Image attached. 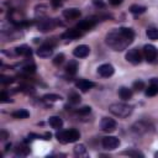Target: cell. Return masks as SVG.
Here are the masks:
<instances>
[{"mask_svg":"<svg viewBox=\"0 0 158 158\" xmlns=\"http://www.w3.org/2000/svg\"><path fill=\"white\" fill-rule=\"evenodd\" d=\"M0 101H1V102H10L11 100H10V98L6 95L5 91H1V94H0Z\"/></svg>","mask_w":158,"mask_h":158,"instance_id":"cell-34","label":"cell"},{"mask_svg":"<svg viewBox=\"0 0 158 158\" xmlns=\"http://www.w3.org/2000/svg\"><path fill=\"white\" fill-rule=\"evenodd\" d=\"M56 138H57L58 142H60L63 144L73 143V142H77L80 138V133L75 128H70V130H65V131H58L56 133Z\"/></svg>","mask_w":158,"mask_h":158,"instance_id":"cell-3","label":"cell"},{"mask_svg":"<svg viewBox=\"0 0 158 158\" xmlns=\"http://www.w3.org/2000/svg\"><path fill=\"white\" fill-rule=\"evenodd\" d=\"M126 60L130 62L131 64H139L142 62V53L138 51V48H132L128 49V52L126 53Z\"/></svg>","mask_w":158,"mask_h":158,"instance_id":"cell-5","label":"cell"},{"mask_svg":"<svg viewBox=\"0 0 158 158\" xmlns=\"http://www.w3.org/2000/svg\"><path fill=\"white\" fill-rule=\"evenodd\" d=\"M93 4L98 7H104V2L101 0H93Z\"/></svg>","mask_w":158,"mask_h":158,"instance_id":"cell-36","label":"cell"},{"mask_svg":"<svg viewBox=\"0 0 158 158\" xmlns=\"http://www.w3.org/2000/svg\"><path fill=\"white\" fill-rule=\"evenodd\" d=\"M90 111H91V107H90V106H84V107L77 110L78 114H89Z\"/></svg>","mask_w":158,"mask_h":158,"instance_id":"cell-35","label":"cell"},{"mask_svg":"<svg viewBox=\"0 0 158 158\" xmlns=\"http://www.w3.org/2000/svg\"><path fill=\"white\" fill-rule=\"evenodd\" d=\"M114 72H115L114 67H112L111 64H109V63L101 64V65L98 68V73H99V75H101V77H104V78H109V77H111V75L114 74Z\"/></svg>","mask_w":158,"mask_h":158,"instance_id":"cell-11","label":"cell"},{"mask_svg":"<svg viewBox=\"0 0 158 158\" xmlns=\"http://www.w3.org/2000/svg\"><path fill=\"white\" fill-rule=\"evenodd\" d=\"M48 123L51 125L52 128L60 130L62 126H63V120H62L59 116H51V117L48 118Z\"/></svg>","mask_w":158,"mask_h":158,"instance_id":"cell-17","label":"cell"},{"mask_svg":"<svg viewBox=\"0 0 158 158\" xmlns=\"http://www.w3.org/2000/svg\"><path fill=\"white\" fill-rule=\"evenodd\" d=\"M109 111L115 116L125 118V117H128L132 114L133 106H131L128 104H123V102H115V104H111L109 106Z\"/></svg>","mask_w":158,"mask_h":158,"instance_id":"cell-2","label":"cell"},{"mask_svg":"<svg viewBox=\"0 0 158 158\" xmlns=\"http://www.w3.org/2000/svg\"><path fill=\"white\" fill-rule=\"evenodd\" d=\"M63 62H64V54H63V53L57 54V56L54 57V59H53V64H56V65H59V64H62Z\"/></svg>","mask_w":158,"mask_h":158,"instance_id":"cell-30","label":"cell"},{"mask_svg":"<svg viewBox=\"0 0 158 158\" xmlns=\"http://www.w3.org/2000/svg\"><path fill=\"white\" fill-rule=\"evenodd\" d=\"M22 69H23V72H26V73H35V72H36V64H35V63H28V64H26Z\"/></svg>","mask_w":158,"mask_h":158,"instance_id":"cell-29","label":"cell"},{"mask_svg":"<svg viewBox=\"0 0 158 158\" xmlns=\"http://www.w3.org/2000/svg\"><path fill=\"white\" fill-rule=\"evenodd\" d=\"M56 25H57V22H56L54 20H52V19H47V20H43V21L40 22V25H38V30H40L41 32H47V31H51L52 28H54Z\"/></svg>","mask_w":158,"mask_h":158,"instance_id":"cell-12","label":"cell"},{"mask_svg":"<svg viewBox=\"0 0 158 158\" xmlns=\"http://www.w3.org/2000/svg\"><path fill=\"white\" fill-rule=\"evenodd\" d=\"M143 56L148 63H157L158 60V51L153 44H146L143 47Z\"/></svg>","mask_w":158,"mask_h":158,"instance_id":"cell-4","label":"cell"},{"mask_svg":"<svg viewBox=\"0 0 158 158\" xmlns=\"http://www.w3.org/2000/svg\"><path fill=\"white\" fill-rule=\"evenodd\" d=\"M51 2H52V5H53L54 7L62 6V1H60V0H51Z\"/></svg>","mask_w":158,"mask_h":158,"instance_id":"cell-37","label":"cell"},{"mask_svg":"<svg viewBox=\"0 0 158 158\" xmlns=\"http://www.w3.org/2000/svg\"><path fill=\"white\" fill-rule=\"evenodd\" d=\"M133 89L137 90V91L143 90V89H144V83H143L142 80H136V81L133 83Z\"/></svg>","mask_w":158,"mask_h":158,"instance_id":"cell-32","label":"cell"},{"mask_svg":"<svg viewBox=\"0 0 158 158\" xmlns=\"http://www.w3.org/2000/svg\"><path fill=\"white\" fill-rule=\"evenodd\" d=\"M75 86H77L78 89H80L81 91L85 93V91L90 90L91 88H94V86H95V83H93V81H90V80H86V79H79V80H77Z\"/></svg>","mask_w":158,"mask_h":158,"instance_id":"cell-15","label":"cell"},{"mask_svg":"<svg viewBox=\"0 0 158 158\" xmlns=\"http://www.w3.org/2000/svg\"><path fill=\"white\" fill-rule=\"evenodd\" d=\"M36 53H37V56L41 57V58H48V57H51L52 53H53V43L47 42V43L42 44V46L36 51Z\"/></svg>","mask_w":158,"mask_h":158,"instance_id":"cell-7","label":"cell"},{"mask_svg":"<svg viewBox=\"0 0 158 158\" xmlns=\"http://www.w3.org/2000/svg\"><path fill=\"white\" fill-rule=\"evenodd\" d=\"M0 81H1L2 84L12 83V81H14V78H11V77H5V75H1V77H0Z\"/></svg>","mask_w":158,"mask_h":158,"instance_id":"cell-33","label":"cell"},{"mask_svg":"<svg viewBox=\"0 0 158 158\" xmlns=\"http://www.w3.org/2000/svg\"><path fill=\"white\" fill-rule=\"evenodd\" d=\"M106 44L109 47H111L114 51H123L130 44V42L117 30V31L109 32L106 35Z\"/></svg>","mask_w":158,"mask_h":158,"instance_id":"cell-1","label":"cell"},{"mask_svg":"<svg viewBox=\"0 0 158 158\" xmlns=\"http://www.w3.org/2000/svg\"><path fill=\"white\" fill-rule=\"evenodd\" d=\"M43 100H47V101H58V100H62V96L60 95H57V94H46L43 96Z\"/></svg>","mask_w":158,"mask_h":158,"instance_id":"cell-28","label":"cell"},{"mask_svg":"<svg viewBox=\"0 0 158 158\" xmlns=\"http://www.w3.org/2000/svg\"><path fill=\"white\" fill-rule=\"evenodd\" d=\"M94 26H95V20H93V19H85V20H81V21L78 22L77 28L80 30V31H89Z\"/></svg>","mask_w":158,"mask_h":158,"instance_id":"cell-14","label":"cell"},{"mask_svg":"<svg viewBox=\"0 0 158 158\" xmlns=\"http://www.w3.org/2000/svg\"><path fill=\"white\" fill-rule=\"evenodd\" d=\"M154 157H158V152H156V153H154Z\"/></svg>","mask_w":158,"mask_h":158,"instance_id":"cell-39","label":"cell"},{"mask_svg":"<svg viewBox=\"0 0 158 158\" xmlns=\"http://www.w3.org/2000/svg\"><path fill=\"white\" fill-rule=\"evenodd\" d=\"M146 6H142V5H137V4H135V5H131L130 6V11L132 12V14H135V15H141V14H143V12H146Z\"/></svg>","mask_w":158,"mask_h":158,"instance_id":"cell-23","label":"cell"},{"mask_svg":"<svg viewBox=\"0 0 158 158\" xmlns=\"http://www.w3.org/2000/svg\"><path fill=\"white\" fill-rule=\"evenodd\" d=\"M123 154H127V156H131V157H143V153H142V152L135 151V149L126 151V152H123Z\"/></svg>","mask_w":158,"mask_h":158,"instance_id":"cell-31","label":"cell"},{"mask_svg":"<svg viewBox=\"0 0 158 158\" xmlns=\"http://www.w3.org/2000/svg\"><path fill=\"white\" fill-rule=\"evenodd\" d=\"M28 116H30V112H28L27 110H25V109H20V110H17V111H14V112H12V117L19 118V120L27 118Z\"/></svg>","mask_w":158,"mask_h":158,"instance_id":"cell-21","label":"cell"},{"mask_svg":"<svg viewBox=\"0 0 158 158\" xmlns=\"http://www.w3.org/2000/svg\"><path fill=\"white\" fill-rule=\"evenodd\" d=\"M89 53H90V48L86 44H79L73 51V54L77 58H85L86 56H89Z\"/></svg>","mask_w":158,"mask_h":158,"instance_id":"cell-10","label":"cell"},{"mask_svg":"<svg viewBox=\"0 0 158 158\" xmlns=\"http://www.w3.org/2000/svg\"><path fill=\"white\" fill-rule=\"evenodd\" d=\"M158 94V78H152L149 80V85L146 89L147 96H154Z\"/></svg>","mask_w":158,"mask_h":158,"instance_id":"cell-13","label":"cell"},{"mask_svg":"<svg viewBox=\"0 0 158 158\" xmlns=\"http://www.w3.org/2000/svg\"><path fill=\"white\" fill-rule=\"evenodd\" d=\"M80 15H81L80 10L77 9V7H69V9H65V10L63 11V17H64L65 20H69V21H70V20L79 19Z\"/></svg>","mask_w":158,"mask_h":158,"instance_id":"cell-9","label":"cell"},{"mask_svg":"<svg viewBox=\"0 0 158 158\" xmlns=\"http://www.w3.org/2000/svg\"><path fill=\"white\" fill-rule=\"evenodd\" d=\"M77 69H78V64H77L75 60H70V62L67 64V67H65V72H67L69 75H74V74L77 73Z\"/></svg>","mask_w":158,"mask_h":158,"instance_id":"cell-22","label":"cell"},{"mask_svg":"<svg viewBox=\"0 0 158 158\" xmlns=\"http://www.w3.org/2000/svg\"><path fill=\"white\" fill-rule=\"evenodd\" d=\"M120 146V139L115 136H106L102 138V147L107 151H114Z\"/></svg>","mask_w":158,"mask_h":158,"instance_id":"cell-6","label":"cell"},{"mask_svg":"<svg viewBox=\"0 0 158 158\" xmlns=\"http://www.w3.org/2000/svg\"><path fill=\"white\" fill-rule=\"evenodd\" d=\"M15 52L16 54H20V56H25V57H31L32 54V49L26 46V44H22V46H19L15 48Z\"/></svg>","mask_w":158,"mask_h":158,"instance_id":"cell-19","label":"cell"},{"mask_svg":"<svg viewBox=\"0 0 158 158\" xmlns=\"http://www.w3.org/2000/svg\"><path fill=\"white\" fill-rule=\"evenodd\" d=\"M68 99H69V101H70L72 104H79V102H80V95H79L78 93H75V91H72V93L68 95Z\"/></svg>","mask_w":158,"mask_h":158,"instance_id":"cell-27","label":"cell"},{"mask_svg":"<svg viewBox=\"0 0 158 158\" xmlns=\"http://www.w3.org/2000/svg\"><path fill=\"white\" fill-rule=\"evenodd\" d=\"M86 153V148H85V146L84 144H77L75 147H74V154L75 156H84Z\"/></svg>","mask_w":158,"mask_h":158,"instance_id":"cell-26","label":"cell"},{"mask_svg":"<svg viewBox=\"0 0 158 158\" xmlns=\"http://www.w3.org/2000/svg\"><path fill=\"white\" fill-rule=\"evenodd\" d=\"M109 2H110L111 5H114V6H117V5L122 4V2H123V0H109Z\"/></svg>","mask_w":158,"mask_h":158,"instance_id":"cell-38","label":"cell"},{"mask_svg":"<svg viewBox=\"0 0 158 158\" xmlns=\"http://www.w3.org/2000/svg\"><path fill=\"white\" fill-rule=\"evenodd\" d=\"M81 36V31L77 30V28H69L67 30L63 35L62 38H67V40H74V38H79Z\"/></svg>","mask_w":158,"mask_h":158,"instance_id":"cell-16","label":"cell"},{"mask_svg":"<svg viewBox=\"0 0 158 158\" xmlns=\"http://www.w3.org/2000/svg\"><path fill=\"white\" fill-rule=\"evenodd\" d=\"M118 95H120V98H121L122 100L127 101V100H130V99L132 98L133 93H132L131 89H128V88H126V86H121V88L118 89Z\"/></svg>","mask_w":158,"mask_h":158,"instance_id":"cell-20","label":"cell"},{"mask_svg":"<svg viewBox=\"0 0 158 158\" xmlns=\"http://www.w3.org/2000/svg\"><path fill=\"white\" fill-rule=\"evenodd\" d=\"M28 152H30V148H27V147H25V146H19L17 148H16V151H15V154L19 157H25V156H27L28 154Z\"/></svg>","mask_w":158,"mask_h":158,"instance_id":"cell-25","label":"cell"},{"mask_svg":"<svg viewBox=\"0 0 158 158\" xmlns=\"http://www.w3.org/2000/svg\"><path fill=\"white\" fill-rule=\"evenodd\" d=\"M118 31L121 32V35H122L130 43L133 41V38H135V32H133L132 28H128V27H121V28H118Z\"/></svg>","mask_w":158,"mask_h":158,"instance_id":"cell-18","label":"cell"},{"mask_svg":"<svg viewBox=\"0 0 158 158\" xmlns=\"http://www.w3.org/2000/svg\"><path fill=\"white\" fill-rule=\"evenodd\" d=\"M146 35L149 40L152 41H157L158 40V28L157 27H149L147 31H146Z\"/></svg>","mask_w":158,"mask_h":158,"instance_id":"cell-24","label":"cell"},{"mask_svg":"<svg viewBox=\"0 0 158 158\" xmlns=\"http://www.w3.org/2000/svg\"><path fill=\"white\" fill-rule=\"evenodd\" d=\"M100 127L104 132H114L116 130V121L110 117H104L100 122Z\"/></svg>","mask_w":158,"mask_h":158,"instance_id":"cell-8","label":"cell"}]
</instances>
